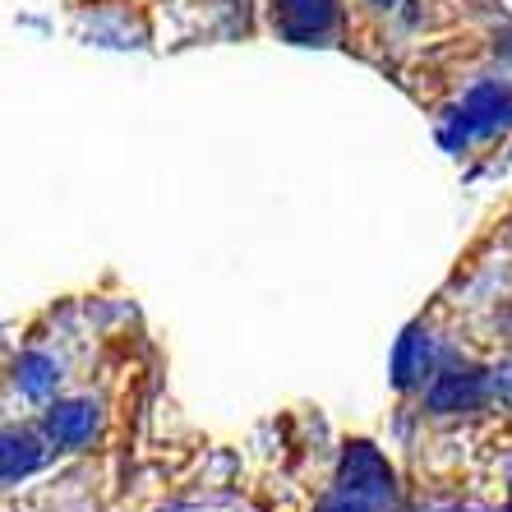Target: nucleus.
I'll return each instance as SVG.
<instances>
[{"label": "nucleus", "instance_id": "f257e3e1", "mask_svg": "<svg viewBox=\"0 0 512 512\" xmlns=\"http://www.w3.org/2000/svg\"><path fill=\"white\" fill-rule=\"evenodd\" d=\"M273 24L291 42H319L337 24V0H273Z\"/></svg>", "mask_w": 512, "mask_h": 512}, {"label": "nucleus", "instance_id": "f03ea898", "mask_svg": "<svg viewBox=\"0 0 512 512\" xmlns=\"http://www.w3.org/2000/svg\"><path fill=\"white\" fill-rule=\"evenodd\" d=\"M485 397H489V379L480 370H448L429 383L425 402H429V411L453 416V411H476Z\"/></svg>", "mask_w": 512, "mask_h": 512}, {"label": "nucleus", "instance_id": "7ed1b4c3", "mask_svg": "<svg viewBox=\"0 0 512 512\" xmlns=\"http://www.w3.org/2000/svg\"><path fill=\"white\" fill-rule=\"evenodd\" d=\"M508 116H512V93L508 88H499V84H485V88H476V93L462 102L457 125H462V139H471V134L499 130Z\"/></svg>", "mask_w": 512, "mask_h": 512}, {"label": "nucleus", "instance_id": "20e7f679", "mask_svg": "<svg viewBox=\"0 0 512 512\" xmlns=\"http://www.w3.org/2000/svg\"><path fill=\"white\" fill-rule=\"evenodd\" d=\"M97 429V406L93 402H56L47 411V434L60 448H79V443L93 439Z\"/></svg>", "mask_w": 512, "mask_h": 512}, {"label": "nucleus", "instance_id": "39448f33", "mask_svg": "<svg viewBox=\"0 0 512 512\" xmlns=\"http://www.w3.org/2000/svg\"><path fill=\"white\" fill-rule=\"evenodd\" d=\"M425 360H429V342L420 337V328H411V333L402 337V346H397V383H411L425 374Z\"/></svg>", "mask_w": 512, "mask_h": 512}, {"label": "nucleus", "instance_id": "423d86ee", "mask_svg": "<svg viewBox=\"0 0 512 512\" xmlns=\"http://www.w3.org/2000/svg\"><path fill=\"white\" fill-rule=\"evenodd\" d=\"M19 388L28 397H47L56 388V365L47 356H24L19 360Z\"/></svg>", "mask_w": 512, "mask_h": 512}, {"label": "nucleus", "instance_id": "0eeeda50", "mask_svg": "<svg viewBox=\"0 0 512 512\" xmlns=\"http://www.w3.org/2000/svg\"><path fill=\"white\" fill-rule=\"evenodd\" d=\"M374 5H397V0H374Z\"/></svg>", "mask_w": 512, "mask_h": 512}]
</instances>
